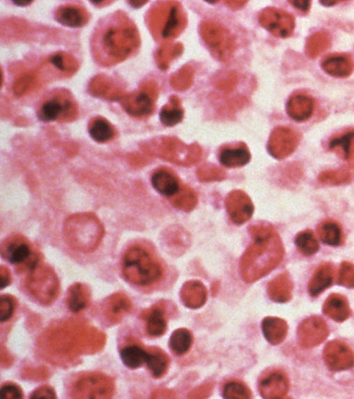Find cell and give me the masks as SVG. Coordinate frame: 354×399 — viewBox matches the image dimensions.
Segmentation results:
<instances>
[{
  "mask_svg": "<svg viewBox=\"0 0 354 399\" xmlns=\"http://www.w3.org/2000/svg\"><path fill=\"white\" fill-rule=\"evenodd\" d=\"M88 133L91 137L97 143L104 144L114 140L116 130L114 126L103 118H96L90 123Z\"/></svg>",
  "mask_w": 354,
  "mask_h": 399,
  "instance_id": "cell-31",
  "label": "cell"
},
{
  "mask_svg": "<svg viewBox=\"0 0 354 399\" xmlns=\"http://www.w3.org/2000/svg\"><path fill=\"white\" fill-rule=\"evenodd\" d=\"M287 112L298 122L309 120L314 112V101L302 94L293 95L287 104Z\"/></svg>",
  "mask_w": 354,
  "mask_h": 399,
  "instance_id": "cell-24",
  "label": "cell"
},
{
  "mask_svg": "<svg viewBox=\"0 0 354 399\" xmlns=\"http://www.w3.org/2000/svg\"><path fill=\"white\" fill-rule=\"evenodd\" d=\"M55 19L63 27H84L88 21V14L84 8L77 4H66L56 10Z\"/></svg>",
  "mask_w": 354,
  "mask_h": 399,
  "instance_id": "cell-17",
  "label": "cell"
},
{
  "mask_svg": "<svg viewBox=\"0 0 354 399\" xmlns=\"http://www.w3.org/2000/svg\"><path fill=\"white\" fill-rule=\"evenodd\" d=\"M351 177V173L346 170H332V171H326L320 174L319 180L324 184L339 186V184L348 182Z\"/></svg>",
  "mask_w": 354,
  "mask_h": 399,
  "instance_id": "cell-40",
  "label": "cell"
},
{
  "mask_svg": "<svg viewBox=\"0 0 354 399\" xmlns=\"http://www.w3.org/2000/svg\"><path fill=\"white\" fill-rule=\"evenodd\" d=\"M2 256L19 271H29L40 263V257L31 243L21 235H14L2 245Z\"/></svg>",
  "mask_w": 354,
  "mask_h": 399,
  "instance_id": "cell-8",
  "label": "cell"
},
{
  "mask_svg": "<svg viewBox=\"0 0 354 399\" xmlns=\"http://www.w3.org/2000/svg\"><path fill=\"white\" fill-rule=\"evenodd\" d=\"M153 188L162 195L171 198L181 192V182L177 176L167 169H159L153 173L151 177Z\"/></svg>",
  "mask_w": 354,
  "mask_h": 399,
  "instance_id": "cell-16",
  "label": "cell"
},
{
  "mask_svg": "<svg viewBox=\"0 0 354 399\" xmlns=\"http://www.w3.org/2000/svg\"><path fill=\"white\" fill-rule=\"evenodd\" d=\"M148 368L153 377L159 379L163 377L169 368V360L167 354L159 349H149V356L147 360Z\"/></svg>",
  "mask_w": 354,
  "mask_h": 399,
  "instance_id": "cell-33",
  "label": "cell"
},
{
  "mask_svg": "<svg viewBox=\"0 0 354 399\" xmlns=\"http://www.w3.org/2000/svg\"><path fill=\"white\" fill-rule=\"evenodd\" d=\"M324 360L332 371L348 370L354 366V354L351 347L340 341H332L324 349Z\"/></svg>",
  "mask_w": 354,
  "mask_h": 399,
  "instance_id": "cell-12",
  "label": "cell"
},
{
  "mask_svg": "<svg viewBox=\"0 0 354 399\" xmlns=\"http://www.w3.org/2000/svg\"><path fill=\"white\" fill-rule=\"evenodd\" d=\"M323 312L334 322H343L348 319L351 311L348 301L341 294H332L326 299L323 305Z\"/></svg>",
  "mask_w": 354,
  "mask_h": 399,
  "instance_id": "cell-25",
  "label": "cell"
},
{
  "mask_svg": "<svg viewBox=\"0 0 354 399\" xmlns=\"http://www.w3.org/2000/svg\"><path fill=\"white\" fill-rule=\"evenodd\" d=\"M265 338L273 345H279L285 340L288 333V324L282 318L266 317L262 322Z\"/></svg>",
  "mask_w": 354,
  "mask_h": 399,
  "instance_id": "cell-27",
  "label": "cell"
},
{
  "mask_svg": "<svg viewBox=\"0 0 354 399\" xmlns=\"http://www.w3.org/2000/svg\"><path fill=\"white\" fill-rule=\"evenodd\" d=\"M149 349H146L139 343L129 342L121 349V358L125 366L130 369H137L147 363Z\"/></svg>",
  "mask_w": 354,
  "mask_h": 399,
  "instance_id": "cell-26",
  "label": "cell"
},
{
  "mask_svg": "<svg viewBox=\"0 0 354 399\" xmlns=\"http://www.w3.org/2000/svg\"><path fill=\"white\" fill-rule=\"evenodd\" d=\"M15 299L10 296H2L0 298V322H8L14 315Z\"/></svg>",
  "mask_w": 354,
  "mask_h": 399,
  "instance_id": "cell-42",
  "label": "cell"
},
{
  "mask_svg": "<svg viewBox=\"0 0 354 399\" xmlns=\"http://www.w3.org/2000/svg\"><path fill=\"white\" fill-rule=\"evenodd\" d=\"M31 399H56L54 390L48 386H43V387L38 388L33 394H31Z\"/></svg>",
  "mask_w": 354,
  "mask_h": 399,
  "instance_id": "cell-44",
  "label": "cell"
},
{
  "mask_svg": "<svg viewBox=\"0 0 354 399\" xmlns=\"http://www.w3.org/2000/svg\"><path fill=\"white\" fill-rule=\"evenodd\" d=\"M226 209L231 220L237 225H243L251 220L254 213V204L251 198L241 190H234L226 200Z\"/></svg>",
  "mask_w": 354,
  "mask_h": 399,
  "instance_id": "cell-13",
  "label": "cell"
},
{
  "mask_svg": "<svg viewBox=\"0 0 354 399\" xmlns=\"http://www.w3.org/2000/svg\"><path fill=\"white\" fill-rule=\"evenodd\" d=\"M296 246L305 256H311L319 250V243L311 231H304L296 236Z\"/></svg>",
  "mask_w": 354,
  "mask_h": 399,
  "instance_id": "cell-38",
  "label": "cell"
},
{
  "mask_svg": "<svg viewBox=\"0 0 354 399\" xmlns=\"http://www.w3.org/2000/svg\"><path fill=\"white\" fill-rule=\"evenodd\" d=\"M121 269L124 279L139 289L152 292L167 279V265L145 241H135L125 249Z\"/></svg>",
  "mask_w": 354,
  "mask_h": 399,
  "instance_id": "cell-2",
  "label": "cell"
},
{
  "mask_svg": "<svg viewBox=\"0 0 354 399\" xmlns=\"http://www.w3.org/2000/svg\"><path fill=\"white\" fill-rule=\"evenodd\" d=\"M212 388H213V386L210 385V384L203 385L202 387L194 390L192 393H190V398H188V399H206L209 398V396L212 392Z\"/></svg>",
  "mask_w": 354,
  "mask_h": 399,
  "instance_id": "cell-45",
  "label": "cell"
},
{
  "mask_svg": "<svg viewBox=\"0 0 354 399\" xmlns=\"http://www.w3.org/2000/svg\"><path fill=\"white\" fill-rule=\"evenodd\" d=\"M192 334L186 329H179L171 335L169 347L177 356L185 354L192 345Z\"/></svg>",
  "mask_w": 354,
  "mask_h": 399,
  "instance_id": "cell-35",
  "label": "cell"
},
{
  "mask_svg": "<svg viewBox=\"0 0 354 399\" xmlns=\"http://www.w3.org/2000/svg\"><path fill=\"white\" fill-rule=\"evenodd\" d=\"M114 393V381L100 372L84 373L71 387L72 399H111Z\"/></svg>",
  "mask_w": 354,
  "mask_h": 399,
  "instance_id": "cell-7",
  "label": "cell"
},
{
  "mask_svg": "<svg viewBox=\"0 0 354 399\" xmlns=\"http://www.w3.org/2000/svg\"><path fill=\"white\" fill-rule=\"evenodd\" d=\"M26 289L33 299L43 305H50L59 294V281L52 269L39 264L27 273Z\"/></svg>",
  "mask_w": 354,
  "mask_h": 399,
  "instance_id": "cell-5",
  "label": "cell"
},
{
  "mask_svg": "<svg viewBox=\"0 0 354 399\" xmlns=\"http://www.w3.org/2000/svg\"><path fill=\"white\" fill-rule=\"evenodd\" d=\"M131 309L130 299L122 294H114L106 299L103 306L104 315L111 324L120 322Z\"/></svg>",
  "mask_w": 354,
  "mask_h": 399,
  "instance_id": "cell-19",
  "label": "cell"
},
{
  "mask_svg": "<svg viewBox=\"0 0 354 399\" xmlns=\"http://www.w3.org/2000/svg\"><path fill=\"white\" fill-rule=\"evenodd\" d=\"M0 275H1V288L6 287V286L10 285V271L6 269V267H1V271H0Z\"/></svg>",
  "mask_w": 354,
  "mask_h": 399,
  "instance_id": "cell-47",
  "label": "cell"
},
{
  "mask_svg": "<svg viewBox=\"0 0 354 399\" xmlns=\"http://www.w3.org/2000/svg\"><path fill=\"white\" fill-rule=\"evenodd\" d=\"M146 322V330L152 337H160L167 329V315L164 309L160 306H154L146 310L141 315Z\"/></svg>",
  "mask_w": 354,
  "mask_h": 399,
  "instance_id": "cell-22",
  "label": "cell"
},
{
  "mask_svg": "<svg viewBox=\"0 0 354 399\" xmlns=\"http://www.w3.org/2000/svg\"><path fill=\"white\" fill-rule=\"evenodd\" d=\"M322 68L334 77H348L353 71V59L347 54H332L322 61Z\"/></svg>",
  "mask_w": 354,
  "mask_h": 399,
  "instance_id": "cell-18",
  "label": "cell"
},
{
  "mask_svg": "<svg viewBox=\"0 0 354 399\" xmlns=\"http://www.w3.org/2000/svg\"><path fill=\"white\" fill-rule=\"evenodd\" d=\"M207 41L222 59H228L234 51V40L226 29L218 24H210L206 27Z\"/></svg>",
  "mask_w": 354,
  "mask_h": 399,
  "instance_id": "cell-14",
  "label": "cell"
},
{
  "mask_svg": "<svg viewBox=\"0 0 354 399\" xmlns=\"http://www.w3.org/2000/svg\"><path fill=\"white\" fill-rule=\"evenodd\" d=\"M247 2H229V6H233V8H243V6H245Z\"/></svg>",
  "mask_w": 354,
  "mask_h": 399,
  "instance_id": "cell-49",
  "label": "cell"
},
{
  "mask_svg": "<svg viewBox=\"0 0 354 399\" xmlns=\"http://www.w3.org/2000/svg\"><path fill=\"white\" fill-rule=\"evenodd\" d=\"M330 46V37L325 31H318L307 39L305 52L311 59H315Z\"/></svg>",
  "mask_w": 354,
  "mask_h": 399,
  "instance_id": "cell-34",
  "label": "cell"
},
{
  "mask_svg": "<svg viewBox=\"0 0 354 399\" xmlns=\"http://www.w3.org/2000/svg\"><path fill=\"white\" fill-rule=\"evenodd\" d=\"M139 46V31L134 23L122 13H114L101 20L92 40L93 55L102 66L125 61Z\"/></svg>",
  "mask_w": 354,
  "mask_h": 399,
  "instance_id": "cell-1",
  "label": "cell"
},
{
  "mask_svg": "<svg viewBox=\"0 0 354 399\" xmlns=\"http://www.w3.org/2000/svg\"><path fill=\"white\" fill-rule=\"evenodd\" d=\"M251 160V153L245 144L228 146L222 148L220 153V161L224 167H240Z\"/></svg>",
  "mask_w": 354,
  "mask_h": 399,
  "instance_id": "cell-21",
  "label": "cell"
},
{
  "mask_svg": "<svg viewBox=\"0 0 354 399\" xmlns=\"http://www.w3.org/2000/svg\"><path fill=\"white\" fill-rule=\"evenodd\" d=\"M338 284L347 288H354V264L343 262L338 275Z\"/></svg>",
  "mask_w": 354,
  "mask_h": 399,
  "instance_id": "cell-41",
  "label": "cell"
},
{
  "mask_svg": "<svg viewBox=\"0 0 354 399\" xmlns=\"http://www.w3.org/2000/svg\"><path fill=\"white\" fill-rule=\"evenodd\" d=\"M318 234L325 245L332 246V247L340 245L342 241V231H341L340 226L330 220L322 223L318 227Z\"/></svg>",
  "mask_w": 354,
  "mask_h": 399,
  "instance_id": "cell-36",
  "label": "cell"
},
{
  "mask_svg": "<svg viewBox=\"0 0 354 399\" xmlns=\"http://www.w3.org/2000/svg\"><path fill=\"white\" fill-rule=\"evenodd\" d=\"M330 149L343 159H354V130L332 139L330 143Z\"/></svg>",
  "mask_w": 354,
  "mask_h": 399,
  "instance_id": "cell-32",
  "label": "cell"
},
{
  "mask_svg": "<svg viewBox=\"0 0 354 399\" xmlns=\"http://www.w3.org/2000/svg\"><path fill=\"white\" fill-rule=\"evenodd\" d=\"M268 296L277 303H287L292 299L293 283L287 273H281L275 277L267 287Z\"/></svg>",
  "mask_w": 354,
  "mask_h": 399,
  "instance_id": "cell-23",
  "label": "cell"
},
{
  "mask_svg": "<svg viewBox=\"0 0 354 399\" xmlns=\"http://www.w3.org/2000/svg\"><path fill=\"white\" fill-rule=\"evenodd\" d=\"M149 91H141V92L133 94L132 96L128 97L125 100L124 110H126L129 114L134 116H144L151 114L154 110V101L152 93H148Z\"/></svg>",
  "mask_w": 354,
  "mask_h": 399,
  "instance_id": "cell-20",
  "label": "cell"
},
{
  "mask_svg": "<svg viewBox=\"0 0 354 399\" xmlns=\"http://www.w3.org/2000/svg\"><path fill=\"white\" fill-rule=\"evenodd\" d=\"M300 144V135L287 127H277L271 133L268 142V152L277 159L290 156Z\"/></svg>",
  "mask_w": 354,
  "mask_h": 399,
  "instance_id": "cell-10",
  "label": "cell"
},
{
  "mask_svg": "<svg viewBox=\"0 0 354 399\" xmlns=\"http://www.w3.org/2000/svg\"><path fill=\"white\" fill-rule=\"evenodd\" d=\"M259 22L277 38H288L295 29V19L289 13L275 8H267L259 16Z\"/></svg>",
  "mask_w": 354,
  "mask_h": 399,
  "instance_id": "cell-9",
  "label": "cell"
},
{
  "mask_svg": "<svg viewBox=\"0 0 354 399\" xmlns=\"http://www.w3.org/2000/svg\"><path fill=\"white\" fill-rule=\"evenodd\" d=\"M289 390V379L284 373L275 371L261 379L259 391L264 399L284 398Z\"/></svg>",
  "mask_w": 354,
  "mask_h": 399,
  "instance_id": "cell-15",
  "label": "cell"
},
{
  "mask_svg": "<svg viewBox=\"0 0 354 399\" xmlns=\"http://www.w3.org/2000/svg\"><path fill=\"white\" fill-rule=\"evenodd\" d=\"M334 267L330 263L321 265L309 281V294L311 296H317L330 287L334 282Z\"/></svg>",
  "mask_w": 354,
  "mask_h": 399,
  "instance_id": "cell-28",
  "label": "cell"
},
{
  "mask_svg": "<svg viewBox=\"0 0 354 399\" xmlns=\"http://www.w3.org/2000/svg\"><path fill=\"white\" fill-rule=\"evenodd\" d=\"M182 301L186 306L197 309V308L202 307L207 299V292H206L205 286L201 282H188L183 288H182Z\"/></svg>",
  "mask_w": 354,
  "mask_h": 399,
  "instance_id": "cell-29",
  "label": "cell"
},
{
  "mask_svg": "<svg viewBox=\"0 0 354 399\" xmlns=\"http://www.w3.org/2000/svg\"><path fill=\"white\" fill-rule=\"evenodd\" d=\"M66 236L74 249L90 252L100 243L103 231L94 216H76L66 226Z\"/></svg>",
  "mask_w": 354,
  "mask_h": 399,
  "instance_id": "cell-4",
  "label": "cell"
},
{
  "mask_svg": "<svg viewBox=\"0 0 354 399\" xmlns=\"http://www.w3.org/2000/svg\"><path fill=\"white\" fill-rule=\"evenodd\" d=\"M290 3L305 13L307 12L309 10V6H311V1H290Z\"/></svg>",
  "mask_w": 354,
  "mask_h": 399,
  "instance_id": "cell-48",
  "label": "cell"
},
{
  "mask_svg": "<svg viewBox=\"0 0 354 399\" xmlns=\"http://www.w3.org/2000/svg\"><path fill=\"white\" fill-rule=\"evenodd\" d=\"M254 243L240 262V273L247 283H253L268 275L283 261L285 250L281 237L271 226L252 227Z\"/></svg>",
  "mask_w": 354,
  "mask_h": 399,
  "instance_id": "cell-3",
  "label": "cell"
},
{
  "mask_svg": "<svg viewBox=\"0 0 354 399\" xmlns=\"http://www.w3.org/2000/svg\"><path fill=\"white\" fill-rule=\"evenodd\" d=\"M0 399H23L22 390L14 384L2 386Z\"/></svg>",
  "mask_w": 354,
  "mask_h": 399,
  "instance_id": "cell-43",
  "label": "cell"
},
{
  "mask_svg": "<svg viewBox=\"0 0 354 399\" xmlns=\"http://www.w3.org/2000/svg\"><path fill=\"white\" fill-rule=\"evenodd\" d=\"M298 341L305 349L317 347L328 338V328L326 322L318 316L307 318L298 326Z\"/></svg>",
  "mask_w": 354,
  "mask_h": 399,
  "instance_id": "cell-11",
  "label": "cell"
},
{
  "mask_svg": "<svg viewBox=\"0 0 354 399\" xmlns=\"http://www.w3.org/2000/svg\"><path fill=\"white\" fill-rule=\"evenodd\" d=\"M279 399H282V398H279Z\"/></svg>",
  "mask_w": 354,
  "mask_h": 399,
  "instance_id": "cell-50",
  "label": "cell"
},
{
  "mask_svg": "<svg viewBox=\"0 0 354 399\" xmlns=\"http://www.w3.org/2000/svg\"><path fill=\"white\" fill-rule=\"evenodd\" d=\"M151 399H178L176 394L174 392L169 391V390H157L154 394L152 396Z\"/></svg>",
  "mask_w": 354,
  "mask_h": 399,
  "instance_id": "cell-46",
  "label": "cell"
},
{
  "mask_svg": "<svg viewBox=\"0 0 354 399\" xmlns=\"http://www.w3.org/2000/svg\"><path fill=\"white\" fill-rule=\"evenodd\" d=\"M77 116V106L68 91H54L42 100L38 118L42 122H66Z\"/></svg>",
  "mask_w": 354,
  "mask_h": 399,
  "instance_id": "cell-6",
  "label": "cell"
},
{
  "mask_svg": "<svg viewBox=\"0 0 354 399\" xmlns=\"http://www.w3.org/2000/svg\"><path fill=\"white\" fill-rule=\"evenodd\" d=\"M184 112L179 102L173 101L165 105L160 112V121L167 127H173L183 120Z\"/></svg>",
  "mask_w": 354,
  "mask_h": 399,
  "instance_id": "cell-37",
  "label": "cell"
},
{
  "mask_svg": "<svg viewBox=\"0 0 354 399\" xmlns=\"http://www.w3.org/2000/svg\"><path fill=\"white\" fill-rule=\"evenodd\" d=\"M91 294L88 288L84 284H74L69 289L67 303L69 309L74 313L82 311L88 307L90 301Z\"/></svg>",
  "mask_w": 354,
  "mask_h": 399,
  "instance_id": "cell-30",
  "label": "cell"
},
{
  "mask_svg": "<svg viewBox=\"0 0 354 399\" xmlns=\"http://www.w3.org/2000/svg\"><path fill=\"white\" fill-rule=\"evenodd\" d=\"M222 396L224 399H252V392L245 384L230 381L224 385Z\"/></svg>",
  "mask_w": 354,
  "mask_h": 399,
  "instance_id": "cell-39",
  "label": "cell"
}]
</instances>
